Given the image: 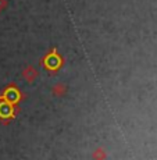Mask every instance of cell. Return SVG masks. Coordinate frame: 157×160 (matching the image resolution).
<instances>
[{"mask_svg":"<svg viewBox=\"0 0 157 160\" xmlns=\"http://www.w3.org/2000/svg\"><path fill=\"white\" fill-rule=\"evenodd\" d=\"M6 6H7V2H6V0H0V11H2Z\"/></svg>","mask_w":157,"mask_h":160,"instance_id":"6da1fadb","label":"cell"}]
</instances>
